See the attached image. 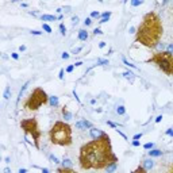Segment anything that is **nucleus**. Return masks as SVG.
Here are the masks:
<instances>
[{"instance_id": "nucleus-2", "label": "nucleus", "mask_w": 173, "mask_h": 173, "mask_svg": "<svg viewBox=\"0 0 173 173\" xmlns=\"http://www.w3.org/2000/svg\"><path fill=\"white\" fill-rule=\"evenodd\" d=\"M164 33L162 22L157 12L150 11L144 15L135 33V42L144 45L147 49H154L160 45Z\"/></svg>"}, {"instance_id": "nucleus-47", "label": "nucleus", "mask_w": 173, "mask_h": 173, "mask_svg": "<svg viewBox=\"0 0 173 173\" xmlns=\"http://www.w3.org/2000/svg\"><path fill=\"white\" fill-rule=\"evenodd\" d=\"M168 51H170V53L173 51V45H169L168 46Z\"/></svg>"}, {"instance_id": "nucleus-53", "label": "nucleus", "mask_w": 173, "mask_h": 173, "mask_svg": "<svg viewBox=\"0 0 173 173\" xmlns=\"http://www.w3.org/2000/svg\"><path fill=\"white\" fill-rule=\"evenodd\" d=\"M80 65H82V62L79 61V62H76V64H74V66H80Z\"/></svg>"}, {"instance_id": "nucleus-36", "label": "nucleus", "mask_w": 173, "mask_h": 173, "mask_svg": "<svg viewBox=\"0 0 173 173\" xmlns=\"http://www.w3.org/2000/svg\"><path fill=\"white\" fill-rule=\"evenodd\" d=\"M93 34H95V35H99V34H103V33H101L100 28H95V30H93Z\"/></svg>"}, {"instance_id": "nucleus-11", "label": "nucleus", "mask_w": 173, "mask_h": 173, "mask_svg": "<svg viewBox=\"0 0 173 173\" xmlns=\"http://www.w3.org/2000/svg\"><path fill=\"white\" fill-rule=\"evenodd\" d=\"M142 166H144V168H145L146 170H149V169H152L153 166H154V161H153L152 158L145 160V161H144V165H142Z\"/></svg>"}, {"instance_id": "nucleus-6", "label": "nucleus", "mask_w": 173, "mask_h": 173, "mask_svg": "<svg viewBox=\"0 0 173 173\" xmlns=\"http://www.w3.org/2000/svg\"><path fill=\"white\" fill-rule=\"evenodd\" d=\"M20 129L23 130V133L26 135H30L33 138L34 146L37 149H41V135H42V131L39 130V124L37 118H27L23 119L20 122Z\"/></svg>"}, {"instance_id": "nucleus-16", "label": "nucleus", "mask_w": 173, "mask_h": 173, "mask_svg": "<svg viewBox=\"0 0 173 173\" xmlns=\"http://www.w3.org/2000/svg\"><path fill=\"white\" fill-rule=\"evenodd\" d=\"M49 103L51 107H57L58 106V97L57 96H50L49 97Z\"/></svg>"}, {"instance_id": "nucleus-5", "label": "nucleus", "mask_w": 173, "mask_h": 173, "mask_svg": "<svg viewBox=\"0 0 173 173\" xmlns=\"http://www.w3.org/2000/svg\"><path fill=\"white\" fill-rule=\"evenodd\" d=\"M49 97L47 93L43 91L42 88H35L33 89V92L28 95V97L23 103V108H26L28 111H37L39 107H42L43 104L49 103Z\"/></svg>"}, {"instance_id": "nucleus-41", "label": "nucleus", "mask_w": 173, "mask_h": 173, "mask_svg": "<svg viewBox=\"0 0 173 173\" xmlns=\"http://www.w3.org/2000/svg\"><path fill=\"white\" fill-rule=\"evenodd\" d=\"M59 79H64V69H61V70H59Z\"/></svg>"}, {"instance_id": "nucleus-42", "label": "nucleus", "mask_w": 173, "mask_h": 173, "mask_svg": "<svg viewBox=\"0 0 173 173\" xmlns=\"http://www.w3.org/2000/svg\"><path fill=\"white\" fill-rule=\"evenodd\" d=\"M72 20H73V23H79V18H77V16H73Z\"/></svg>"}, {"instance_id": "nucleus-9", "label": "nucleus", "mask_w": 173, "mask_h": 173, "mask_svg": "<svg viewBox=\"0 0 173 173\" xmlns=\"http://www.w3.org/2000/svg\"><path fill=\"white\" fill-rule=\"evenodd\" d=\"M61 111H62V115H64V118H65V121H70V119H72V114H70V111L68 110L66 106H64Z\"/></svg>"}, {"instance_id": "nucleus-24", "label": "nucleus", "mask_w": 173, "mask_h": 173, "mask_svg": "<svg viewBox=\"0 0 173 173\" xmlns=\"http://www.w3.org/2000/svg\"><path fill=\"white\" fill-rule=\"evenodd\" d=\"M42 28L45 30L46 33H51V27L49 25H46V23H43V25H42Z\"/></svg>"}, {"instance_id": "nucleus-45", "label": "nucleus", "mask_w": 173, "mask_h": 173, "mask_svg": "<svg viewBox=\"0 0 173 173\" xmlns=\"http://www.w3.org/2000/svg\"><path fill=\"white\" fill-rule=\"evenodd\" d=\"M161 121H162V116H161V115H160V116H157V119H156V122H157V123H160Z\"/></svg>"}, {"instance_id": "nucleus-20", "label": "nucleus", "mask_w": 173, "mask_h": 173, "mask_svg": "<svg viewBox=\"0 0 173 173\" xmlns=\"http://www.w3.org/2000/svg\"><path fill=\"white\" fill-rule=\"evenodd\" d=\"M116 112H118L119 115H124V114H126V108H124L123 106H119L118 108H116Z\"/></svg>"}, {"instance_id": "nucleus-1", "label": "nucleus", "mask_w": 173, "mask_h": 173, "mask_svg": "<svg viewBox=\"0 0 173 173\" xmlns=\"http://www.w3.org/2000/svg\"><path fill=\"white\" fill-rule=\"evenodd\" d=\"M114 162H118V157L112 152L111 138L107 133L96 139L87 142L80 149L79 164L84 170L106 169L110 164Z\"/></svg>"}, {"instance_id": "nucleus-13", "label": "nucleus", "mask_w": 173, "mask_h": 173, "mask_svg": "<svg viewBox=\"0 0 173 173\" xmlns=\"http://www.w3.org/2000/svg\"><path fill=\"white\" fill-rule=\"evenodd\" d=\"M79 39H80V41H87V39H88V33H87V30H80V31H79Z\"/></svg>"}, {"instance_id": "nucleus-14", "label": "nucleus", "mask_w": 173, "mask_h": 173, "mask_svg": "<svg viewBox=\"0 0 173 173\" xmlns=\"http://www.w3.org/2000/svg\"><path fill=\"white\" fill-rule=\"evenodd\" d=\"M116 166H118V162H114V164H110L106 168V170H107V173H114L115 170H116Z\"/></svg>"}, {"instance_id": "nucleus-50", "label": "nucleus", "mask_w": 173, "mask_h": 173, "mask_svg": "<svg viewBox=\"0 0 173 173\" xmlns=\"http://www.w3.org/2000/svg\"><path fill=\"white\" fill-rule=\"evenodd\" d=\"M19 50H20V51H25V50H26V46H20Z\"/></svg>"}, {"instance_id": "nucleus-51", "label": "nucleus", "mask_w": 173, "mask_h": 173, "mask_svg": "<svg viewBox=\"0 0 173 173\" xmlns=\"http://www.w3.org/2000/svg\"><path fill=\"white\" fill-rule=\"evenodd\" d=\"M19 173H27V169H19Z\"/></svg>"}, {"instance_id": "nucleus-40", "label": "nucleus", "mask_w": 173, "mask_h": 173, "mask_svg": "<svg viewBox=\"0 0 173 173\" xmlns=\"http://www.w3.org/2000/svg\"><path fill=\"white\" fill-rule=\"evenodd\" d=\"M11 57H12L14 59H18V58H19V54H18V53H12V54H11Z\"/></svg>"}, {"instance_id": "nucleus-21", "label": "nucleus", "mask_w": 173, "mask_h": 173, "mask_svg": "<svg viewBox=\"0 0 173 173\" xmlns=\"http://www.w3.org/2000/svg\"><path fill=\"white\" fill-rule=\"evenodd\" d=\"M153 146H154L153 142H147V144H145V145H144V149H146V150H152Z\"/></svg>"}, {"instance_id": "nucleus-38", "label": "nucleus", "mask_w": 173, "mask_h": 173, "mask_svg": "<svg viewBox=\"0 0 173 173\" xmlns=\"http://www.w3.org/2000/svg\"><path fill=\"white\" fill-rule=\"evenodd\" d=\"M69 57H70V56H69V53H65V51L62 53V58H64V59H68Z\"/></svg>"}, {"instance_id": "nucleus-32", "label": "nucleus", "mask_w": 173, "mask_h": 173, "mask_svg": "<svg viewBox=\"0 0 173 173\" xmlns=\"http://www.w3.org/2000/svg\"><path fill=\"white\" fill-rule=\"evenodd\" d=\"M123 76H124V77H127V79H130V77H133L134 74L131 73V72H124V73H123Z\"/></svg>"}, {"instance_id": "nucleus-49", "label": "nucleus", "mask_w": 173, "mask_h": 173, "mask_svg": "<svg viewBox=\"0 0 173 173\" xmlns=\"http://www.w3.org/2000/svg\"><path fill=\"white\" fill-rule=\"evenodd\" d=\"M166 173H173V165L170 166V168L168 169V172H166Z\"/></svg>"}, {"instance_id": "nucleus-39", "label": "nucleus", "mask_w": 173, "mask_h": 173, "mask_svg": "<svg viewBox=\"0 0 173 173\" xmlns=\"http://www.w3.org/2000/svg\"><path fill=\"white\" fill-rule=\"evenodd\" d=\"M141 137H142V133H141V134H135L133 139H134V141H137V139H139V138H141Z\"/></svg>"}, {"instance_id": "nucleus-34", "label": "nucleus", "mask_w": 173, "mask_h": 173, "mask_svg": "<svg viewBox=\"0 0 173 173\" xmlns=\"http://www.w3.org/2000/svg\"><path fill=\"white\" fill-rule=\"evenodd\" d=\"M104 64H108V61L107 59H99L97 61V65H104Z\"/></svg>"}, {"instance_id": "nucleus-8", "label": "nucleus", "mask_w": 173, "mask_h": 173, "mask_svg": "<svg viewBox=\"0 0 173 173\" xmlns=\"http://www.w3.org/2000/svg\"><path fill=\"white\" fill-rule=\"evenodd\" d=\"M89 134H91L92 139H96V138H99V137H101V135L104 134V131H103V130H99V129L92 127L91 130H89Z\"/></svg>"}, {"instance_id": "nucleus-28", "label": "nucleus", "mask_w": 173, "mask_h": 173, "mask_svg": "<svg viewBox=\"0 0 173 173\" xmlns=\"http://www.w3.org/2000/svg\"><path fill=\"white\" fill-rule=\"evenodd\" d=\"M123 62H124V64H126V65H127V66H130V68H134V69L137 68V66H135V65H133V64H130V62L127 61V59H126V58H123Z\"/></svg>"}, {"instance_id": "nucleus-12", "label": "nucleus", "mask_w": 173, "mask_h": 173, "mask_svg": "<svg viewBox=\"0 0 173 173\" xmlns=\"http://www.w3.org/2000/svg\"><path fill=\"white\" fill-rule=\"evenodd\" d=\"M57 173H77V172L73 170L72 168H64V166H61V168L57 169Z\"/></svg>"}, {"instance_id": "nucleus-43", "label": "nucleus", "mask_w": 173, "mask_h": 173, "mask_svg": "<svg viewBox=\"0 0 173 173\" xmlns=\"http://www.w3.org/2000/svg\"><path fill=\"white\" fill-rule=\"evenodd\" d=\"M80 51H81V47H77V49H74V50H73L74 54H77V53H80Z\"/></svg>"}, {"instance_id": "nucleus-15", "label": "nucleus", "mask_w": 173, "mask_h": 173, "mask_svg": "<svg viewBox=\"0 0 173 173\" xmlns=\"http://www.w3.org/2000/svg\"><path fill=\"white\" fill-rule=\"evenodd\" d=\"M41 19H42L43 22H53V20H56L57 18L54 15H42V16H41Z\"/></svg>"}, {"instance_id": "nucleus-26", "label": "nucleus", "mask_w": 173, "mask_h": 173, "mask_svg": "<svg viewBox=\"0 0 173 173\" xmlns=\"http://www.w3.org/2000/svg\"><path fill=\"white\" fill-rule=\"evenodd\" d=\"M92 18H100V12L99 11H93V12L91 14V19Z\"/></svg>"}, {"instance_id": "nucleus-52", "label": "nucleus", "mask_w": 173, "mask_h": 173, "mask_svg": "<svg viewBox=\"0 0 173 173\" xmlns=\"http://www.w3.org/2000/svg\"><path fill=\"white\" fill-rule=\"evenodd\" d=\"M42 173H50V172H49V169H46V168H43V169H42Z\"/></svg>"}, {"instance_id": "nucleus-19", "label": "nucleus", "mask_w": 173, "mask_h": 173, "mask_svg": "<svg viewBox=\"0 0 173 173\" xmlns=\"http://www.w3.org/2000/svg\"><path fill=\"white\" fill-rule=\"evenodd\" d=\"M131 173H147V170H146V169H145L142 165H139L138 168H137L134 172H131Z\"/></svg>"}, {"instance_id": "nucleus-25", "label": "nucleus", "mask_w": 173, "mask_h": 173, "mask_svg": "<svg viewBox=\"0 0 173 173\" xmlns=\"http://www.w3.org/2000/svg\"><path fill=\"white\" fill-rule=\"evenodd\" d=\"M4 99H5V100L10 99V88H8V87L5 88V91H4Z\"/></svg>"}, {"instance_id": "nucleus-10", "label": "nucleus", "mask_w": 173, "mask_h": 173, "mask_svg": "<svg viewBox=\"0 0 173 173\" xmlns=\"http://www.w3.org/2000/svg\"><path fill=\"white\" fill-rule=\"evenodd\" d=\"M149 156L152 158L153 157H161L162 156V150H158V149H152V150H149Z\"/></svg>"}, {"instance_id": "nucleus-33", "label": "nucleus", "mask_w": 173, "mask_h": 173, "mask_svg": "<svg viewBox=\"0 0 173 173\" xmlns=\"http://www.w3.org/2000/svg\"><path fill=\"white\" fill-rule=\"evenodd\" d=\"M107 124H108V126H111V127H114V129H116V127H118V124H116V123H114V122H110V121L107 122Z\"/></svg>"}, {"instance_id": "nucleus-3", "label": "nucleus", "mask_w": 173, "mask_h": 173, "mask_svg": "<svg viewBox=\"0 0 173 173\" xmlns=\"http://www.w3.org/2000/svg\"><path fill=\"white\" fill-rule=\"evenodd\" d=\"M49 138L53 145L69 146L72 145V127L62 121H57L49 130Z\"/></svg>"}, {"instance_id": "nucleus-30", "label": "nucleus", "mask_w": 173, "mask_h": 173, "mask_svg": "<svg viewBox=\"0 0 173 173\" xmlns=\"http://www.w3.org/2000/svg\"><path fill=\"white\" fill-rule=\"evenodd\" d=\"M91 23H92V19H91V18H87V19L84 20V25H85V26H89Z\"/></svg>"}, {"instance_id": "nucleus-23", "label": "nucleus", "mask_w": 173, "mask_h": 173, "mask_svg": "<svg viewBox=\"0 0 173 173\" xmlns=\"http://www.w3.org/2000/svg\"><path fill=\"white\" fill-rule=\"evenodd\" d=\"M59 31H61V34H62V35L66 34V27H65L64 23H61V25H59Z\"/></svg>"}, {"instance_id": "nucleus-48", "label": "nucleus", "mask_w": 173, "mask_h": 173, "mask_svg": "<svg viewBox=\"0 0 173 173\" xmlns=\"http://www.w3.org/2000/svg\"><path fill=\"white\" fill-rule=\"evenodd\" d=\"M4 173H11V169L10 168H4Z\"/></svg>"}, {"instance_id": "nucleus-29", "label": "nucleus", "mask_w": 173, "mask_h": 173, "mask_svg": "<svg viewBox=\"0 0 173 173\" xmlns=\"http://www.w3.org/2000/svg\"><path fill=\"white\" fill-rule=\"evenodd\" d=\"M73 69H74V64H73V65H69V66L66 68V72L70 73V72H73Z\"/></svg>"}, {"instance_id": "nucleus-35", "label": "nucleus", "mask_w": 173, "mask_h": 173, "mask_svg": "<svg viewBox=\"0 0 173 173\" xmlns=\"http://www.w3.org/2000/svg\"><path fill=\"white\" fill-rule=\"evenodd\" d=\"M166 135L173 137V129H168V130H166Z\"/></svg>"}, {"instance_id": "nucleus-4", "label": "nucleus", "mask_w": 173, "mask_h": 173, "mask_svg": "<svg viewBox=\"0 0 173 173\" xmlns=\"http://www.w3.org/2000/svg\"><path fill=\"white\" fill-rule=\"evenodd\" d=\"M146 62L157 65L158 69H161L165 74L173 76V54L170 51L162 50V51L154 53Z\"/></svg>"}, {"instance_id": "nucleus-31", "label": "nucleus", "mask_w": 173, "mask_h": 173, "mask_svg": "<svg viewBox=\"0 0 173 173\" xmlns=\"http://www.w3.org/2000/svg\"><path fill=\"white\" fill-rule=\"evenodd\" d=\"M100 16H101V19H103V18H110V16H111V12L108 11V12H104V14H101Z\"/></svg>"}, {"instance_id": "nucleus-18", "label": "nucleus", "mask_w": 173, "mask_h": 173, "mask_svg": "<svg viewBox=\"0 0 173 173\" xmlns=\"http://www.w3.org/2000/svg\"><path fill=\"white\" fill-rule=\"evenodd\" d=\"M28 84H30V82L27 81V82H26V84H25V85H23V87H22V89H20V92H19V97H18V100H16V103H19V100H20V97H22V95H23V92H25V91H26V89H27Z\"/></svg>"}, {"instance_id": "nucleus-7", "label": "nucleus", "mask_w": 173, "mask_h": 173, "mask_svg": "<svg viewBox=\"0 0 173 173\" xmlns=\"http://www.w3.org/2000/svg\"><path fill=\"white\" fill-rule=\"evenodd\" d=\"M76 127L80 129V130H82V129H92V123L88 122L87 119H82V121H79L76 123Z\"/></svg>"}, {"instance_id": "nucleus-27", "label": "nucleus", "mask_w": 173, "mask_h": 173, "mask_svg": "<svg viewBox=\"0 0 173 173\" xmlns=\"http://www.w3.org/2000/svg\"><path fill=\"white\" fill-rule=\"evenodd\" d=\"M50 160L53 161L54 164H59V161H58V158L56 157V156H53V154H50Z\"/></svg>"}, {"instance_id": "nucleus-17", "label": "nucleus", "mask_w": 173, "mask_h": 173, "mask_svg": "<svg viewBox=\"0 0 173 173\" xmlns=\"http://www.w3.org/2000/svg\"><path fill=\"white\" fill-rule=\"evenodd\" d=\"M62 166H64V168H72V161H70L69 158H64Z\"/></svg>"}, {"instance_id": "nucleus-44", "label": "nucleus", "mask_w": 173, "mask_h": 173, "mask_svg": "<svg viewBox=\"0 0 173 173\" xmlns=\"http://www.w3.org/2000/svg\"><path fill=\"white\" fill-rule=\"evenodd\" d=\"M141 144H139V142L138 141H133V146H139Z\"/></svg>"}, {"instance_id": "nucleus-46", "label": "nucleus", "mask_w": 173, "mask_h": 173, "mask_svg": "<svg viewBox=\"0 0 173 173\" xmlns=\"http://www.w3.org/2000/svg\"><path fill=\"white\" fill-rule=\"evenodd\" d=\"M104 46H106V42H100V43H99V47H100V49H103Z\"/></svg>"}, {"instance_id": "nucleus-22", "label": "nucleus", "mask_w": 173, "mask_h": 173, "mask_svg": "<svg viewBox=\"0 0 173 173\" xmlns=\"http://www.w3.org/2000/svg\"><path fill=\"white\" fill-rule=\"evenodd\" d=\"M142 3V0H133V2H131V5H133V7H138V5H141Z\"/></svg>"}, {"instance_id": "nucleus-37", "label": "nucleus", "mask_w": 173, "mask_h": 173, "mask_svg": "<svg viewBox=\"0 0 173 173\" xmlns=\"http://www.w3.org/2000/svg\"><path fill=\"white\" fill-rule=\"evenodd\" d=\"M31 34H33V35H41L42 33L38 31V30H31Z\"/></svg>"}]
</instances>
